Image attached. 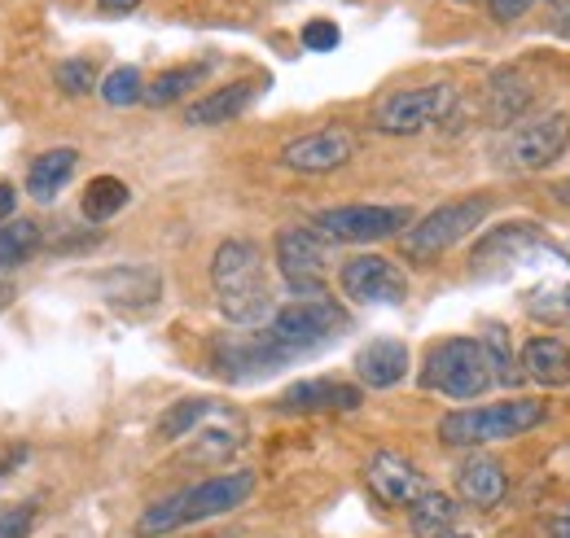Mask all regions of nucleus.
Masks as SVG:
<instances>
[{
  "mask_svg": "<svg viewBox=\"0 0 570 538\" xmlns=\"http://www.w3.org/2000/svg\"><path fill=\"white\" fill-rule=\"evenodd\" d=\"M347 329V311L325 293V298H294L289 307L273 311L255 333H224L212 346V359L219 377L228 381H250L285 368L289 359H303Z\"/></svg>",
  "mask_w": 570,
  "mask_h": 538,
  "instance_id": "1",
  "label": "nucleus"
},
{
  "mask_svg": "<svg viewBox=\"0 0 570 538\" xmlns=\"http://www.w3.org/2000/svg\"><path fill=\"white\" fill-rule=\"evenodd\" d=\"M212 289L215 307L228 325L259 329L273 316V285H268V268H264V250L246 237L219 241L212 259Z\"/></svg>",
  "mask_w": 570,
  "mask_h": 538,
  "instance_id": "2",
  "label": "nucleus"
},
{
  "mask_svg": "<svg viewBox=\"0 0 570 538\" xmlns=\"http://www.w3.org/2000/svg\"><path fill=\"white\" fill-rule=\"evenodd\" d=\"M255 495V472L237 469V472H219V477H207L198 486H185L158 504H149L141 517H137V535L141 538H163L180 526H198V521H212V517H224L233 508H242L246 499Z\"/></svg>",
  "mask_w": 570,
  "mask_h": 538,
  "instance_id": "3",
  "label": "nucleus"
},
{
  "mask_svg": "<svg viewBox=\"0 0 570 538\" xmlns=\"http://www.w3.org/2000/svg\"><path fill=\"white\" fill-rule=\"evenodd\" d=\"M549 411L540 399H509V404H488V407H461L448 411L439 420V438L448 447H488V442H509L527 429H535Z\"/></svg>",
  "mask_w": 570,
  "mask_h": 538,
  "instance_id": "4",
  "label": "nucleus"
},
{
  "mask_svg": "<svg viewBox=\"0 0 570 538\" xmlns=\"http://www.w3.org/2000/svg\"><path fill=\"white\" fill-rule=\"evenodd\" d=\"M492 206L497 202H492L488 193H470V198L443 202L439 210H430L426 219H417L413 228L400 232V237H404V255H409L413 263H434V259H443L456 241H465L474 228L488 223Z\"/></svg>",
  "mask_w": 570,
  "mask_h": 538,
  "instance_id": "5",
  "label": "nucleus"
},
{
  "mask_svg": "<svg viewBox=\"0 0 570 538\" xmlns=\"http://www.w3.org/2000/svg\"><path fill=\"white\" fill-rule=\"evenodd\" d=\"M492 386V363L483 355V341L474 337H448L430 346L422 368V390L448 395V399H479Z\"/></svg>",
  "mask_w": 570,
  "mask_h": 538,
  "instance_id": "6",
  "label": "nucleus"
},
{
  "mask_svg": "<svg viewBox=\"0 0 570 538\" xmlns=\"http://www.w3.org/2000/svg\"><path fill=\"white\" fill-rule=\"evenodd\" d=\"M456 106V88L452 83H426V88H400L391 97L377 101L373 110V128L382 136H417L443 123Z\"/></svg>",
  "mask_w": 570,
  "mask_h": 538,
  "instance_id": "7",
  "label": "nucleus"
},
{
  "mask_svg": "<svg viewBox=\"0 0 570 538\" xmlns=\"http://www.w3.org/2000/svg\"><path fill=\"white\" fill-rule=\"evenodd\" d=\"M404 228H413V210L409 206H330L312 219V232L325 241H347V246H368V241H386L400 237Z\"/></svg>",
  "mask_w": 570,
  "mask_h": 538,
  "instance_id": "8",
  "label": "nucleus"
},
{
  "mask_svg": "<svg viewBox=\"0 0 570 538\" xmlns=\"http://www.w3.org/2000/svg\"><path fill=\"white\" fill-rule=\"evenodd\" d=\"M277 271L294 298H325V289H330L325 237H316L312 228H282L277 232Z\"/></svg>",
  "mask_w": 570,
  "mask_h": 538,
  "instance_id": "9",
  "label": "nucleus"
},
{
  "mask_svg": "<svg viewBox=\"0 0 570 538\" xmlns=\"http://www.w3.org/2000/svg\"><path fill=\"white\" fill-rule=\"evenodd\" d=\"M570 145V114L558 110V114H540V119H527L518 123L513 132L504 136L500 145V158L509 171H544L553 167Z\"/></svg>",
  "mask_w": 570,
  "mask_h": 538,
  "instance_id": "10",
  "label": "nucleus"
},
{
  "mask_svg": "<svg viewBox=\"0 0 570 538\" xmlns=\"http://www.w3.org/2000/svg\"><path fill=\"white\" fill-rule=\"evenodd\" d=\"M343 293L360 307H400L409 298V276L386 255H356L338 271Z\"/></svg>",
  "mask_w": 570,
  "mask_h": 538,
  "instance_id": "11",
  "label": "nucleus"
},
{
  "mask_svg": "<svg viewBox=\"0 0 570 538\" xmlns=\"http://www.w3.org/2000/svg\"><path fill=\"white\" fill-rule=\"evenodd\" d=\"M356 158V136L338 123L321 128V132L294 136L282 149V167L289 171H303V176H325V171H338Z\"/></svg>",
  "mask_w": 570,
  "mask_h": 538,
  "instance_id": "12",
  "label": "nucleus"
},
{
  "mask_svg": "<svg viewBox=\"0 0 570 538\" xmlns=\"http://www.w3.org/2000/svg\"><path fill=\"white\" fill-rule=\"evenodd\" d=\"M364 481L368 490L386 504V508H409L417 495H426V472L417 469L409 456L400 451H377L368 465H364Z\"/></svg>",
  "mask_w": 570,
  "mask_h": 538,
  "instance_id": "13",
  "label": "nucleus"
},
{
  "mask_svg": "<svg viewBox=\"0 0 570 538\" xmlns=\"http://www.w3.org/2000/svg\"><path fill=\"white\" fill-rule=\"evenodd\" d=\"M259 92H264V79L224 83V88H215V92H207L203 101H194V106L185 110V123H189V128H219V123H233L237 114L250 110V101H255Z\"/></svg>",
  "mask_w": 570,
  "mask_h": 538,
  "instance_id": "14",
  "label": "nucleus"
},
{
  "mask_svg": "<svg viewBox=\"0 0 570 538\" xmlns=\"http://www.w3.org/2000/svg\"><path fill=\"white\" fill-rule=\"evenodd\" d=\"M356 377L368 390H391L409 377V346L395 337H377L356 350Z\"/></svg>",
  "mask_w": 570,
  "mask_h": 538,
  "instance_id": "15",
  "label": "nucleus"
},
{
  "mask_svg": "<svg viewBox=\"0 0 570 538\" xmlns=\"http://www.w3.org/2000/svg\"><path fill=\"white\" fill-rule=\"evenodd\" d=\"M360 399H364L360 386L316 377V381H294L282 399H277V407L282 411H356Z\"/></svg>",
  "mask_w": 570,
  "mask_h": 538,
  "instance_id": "16",
  "label": "nucleus"
},
{
  "mask_svg": "<svg viewBox=\"0 0 570 538\" xmlns=\"http://www.w3.org/2000/svg\"><path fill=\"white\" fill-rule=\"evenodd\" d=\"M456 490H461V499L465 504H474V508H497L500 499H504V490H509V477H504V465H500L497 456H470L461 472H456Z\"/></svg>",
  "mask_w": 570,
  "mask_h": 538,
  "instance_id": "17",
  "label": "nucleus"
},
{
  "mask_svg": "<svg viewBox=\"0 0 570 538\" xmlns=\"http://www.w3.org/2000/svg\"><path fill=\"white\" fill-rule=\"evenodd\" d=\"M75 167H79V149H71V145L45 149V153L31 158V167H27V193H31L36 202H53V198L71 185Z\"/></svg>",
  "mask_w": 570,
  "mask_h": 538,
  "instance_id": "18",
  "label": "nucleus"
},
{
  "mask_svg": "<svg viewBox=\"0 0 570 538\" xmlns=\"http://www.w3.org/2000/svg\"><path fill=\"white\" fill-rule=\"evenodd\" d=\"M522 368L540 386H570V346L562 337H531L522 346Z\"/></svg>",
  "mask_w": 570,
  "mask_h": 538,
  "instance_id": "19",
  "label": "nucleus"
},
{
  "mask_svg": "<svg viewBox=\"0 0 570 538\" xmlns=\"http://www.w3.org/2000/svg\"><path fill=\"white\" fill-rule=\"evenodd\" d=\"M97 285H101L106 302H115V307H154L158 293H163V280L149 268H115L106 271Z\"/></svg>",
  "mask_w": 570,
  "mask_h": 538,
  "instance_id": "20",
  "label": "nucleus"
},
{
  "mask_svg": "<svg viewBox=\"0 0 570 538\" xmlns=\"http://www.w3.org/2000/svg\"><path fill=\"white\" fill-rule=\"evenodd\" d=\"M452 521H456V504H452V495H443V490H426V495H417V499L409 504V526H413L417 538L452 535Z\"/></svg>",
  "mask_w": 570,
  "mask_h": 538,
  "instance_id": "21",
  "label": "nucleus"
},
{
  "mask_svg": "<svg viewBox=\"0 0 570 538\" xmlns=\"http://www.w3.org/2000/svg\"><path fill=\"white\" fill-rule=\"evenodd\" d=\"M207 62H198V67H171V70H163L158 79H149L145 83V92H141V101L145 106H154V110H163V106H176L180 97H189L203 79H207Z\"/></svg>",
  "mask_w": 570,
  "mask_h": 538,
  "instance_id": "22",
  "label": "nucleus"
},
{
  "mask_svg": "<svg viewBox=\"0 0 570 538\" xmlns=\"http://www.w3.org/2000/svg\"><path fill=\"white\" fill-rule=\"evenodd\" d=\"M128 185L119 180V176H97V180H88V189H83V219H92V223H106V219H115L124 206H128Z\"/></svg>",
  "mask_w": 570,
  "mask_h": 538,
  "instance_id": "23",
  "label": "nucleus"
},
{
  "mask_svg": "<svg viewBox=\"0 0 570 538\" xmlns=\"http://www.w3.org/2000/svg\"><path fill=\"white\" fill-rule=\"evenodd\" d=\"M40 223H31V219H4V228H0V271L9 268H22L36 250H40Z\"/></svg>",
  "mask_w": 570,
  "mask_h": 538,
  "instance_id": "24",
  "label": "nucleus"
},
{
  "mask_svg": "<svg viewBox=\"0 0 570 538\" xmlns=\"http://www.w3.org/2000/svg\"><path fill=\"white\" fill-rule=\"evenodd\" d=\"M212 411H215L212 399H185V404H176L171 411H163V416H158V429H154V434H158L163 442L189 438V434H194Z\"/></svg>",
  "mask_w": 570,
  "mask_h": 538,
  "instance_id": "25",
  "label": "nucleus"
},
{
  "mask_svg": "<svg viewBox=\"0 0 570 538\" xmlns=\"http://www.w3.org/2000/svg\"><path fill=\"white\" fill-rule=\"evenodd\" d=\"M527 311L544 325H567L570 320V280H549L527 293Z\"/></svg>",
  "mask_w": 570,
  "mask_h": 538,
  "instance_id": "26",
  "label": "nucleus"
},
{
  "mask_svg": "<svg viewBox=\"0 0 570 538\" xmlns=\"http://www.w3.org/2000/svg\"><path fill=\"white\" fill-rule=\"evenodd\" d=\"M97 92H101V101L106 106H115V110H124V106H137L145 92V79L137 67H115L101 83H97Z\"/></svg>",
  "mask_w": 570,
  "mask_h": 538,
  "instance_id": "27",
  "label": "nucleus"
},
{
  "mask_svg": "<svg viewBox=\"0 0 570 538\" xmlns=\"http://www.w3.org/2000/svg\"><path fill=\"white\" fill-rule=\"evenodd\" d=\"M237 442H242V429H237V425L203 429V434L194 438V447H189V460H198V465H207V460H228V456L237 451Z\"/></svg>",
  "mask_w": 570,
  "mask_h": 538,
  "instance_id": "28",
  "label": "nucleus"
},
{
  "mask_svg": "<svg viewBox=\"0 0 570 538\" xmlns=\"http://www.w3.org/2000/svg\"><path fill=\"white\" fill-rule=\"evenodd\" d=\"M483 355H488V363H492V381L518 386V368H513V350H509L504 325H488V333H483Z\"/></svg>",
  "mask_w": 570,
  "mask_h": 538,
  "instance_id": "29",
  "label": "nucleus"
},
{
  "mask_svg": "<svg viewBox=\"0 0 570 538\" xmlns=\"http://www.w3.org/2000/svg\"><path fill=\"white\" fill-rule=\"evenodd\" d=\"M53 79H58V88H62L67 97H88V92H97V67H92L88 58H67V62H58V67H53Z\"/></svg>",
  "mask_w": 570,
  "mask_h": 538,
  "instance_id": "30",
  "label": "nucleus"
},
{
  "mask_svg": "<svg viewBox=\"0 0 570 538\" xmlns=\"http://www.w3.org/2000/svg\"><path fill=\"white\" fill-rule=\"evenodd\" d=\"M338 40H343V31H338L330 18H312V22L303 27V44H307L312 53H334Z\"/></svg>",
  "mask_w": 570,
  "mask_h": 538,
  "instance_id": "31",
  "label": "nucleus"
},
{
  "mask_svg": "<svg viewBox=\"0 0 570 538\" xmlns=\"http://www.w3.org/2000/svg\"><path fill=\"white\" fill-rule=\"evenodd\" d=\"M36 526V504H18L9 512H0V538H27Z\"/></svg>",
  "mask_w": 570,
  "mask_h": 538,
  "instance_id": "32",
  "label": "nucleus"
},
{
  "mask_svg": "<svg viewBox=\"0 0 570 538\" xmlns=\"http://www.w3.org/2000/svg\"><path fill=\"white\" fill-rule=\"evenodd\" d=\"M531 4H535V0H488V9H492V18H497V22H513V18H522Z\"/></svg>",
  "mask_w": 570,
  "mask_h": 538,
  "instance_id": "33",
  "label": "nucleus"
},
{
  "mask_svg": "<svg viewBox=\"0 0 570 538\" xmlns=\"http://www.w3.org/2000/svg\"><path fill=\"white\" fill-rule=\"evenodd\" d=\"M13 210H18V189L0 180V223H4V219H13Z\"/></svg>",
  "mask_w": 570,
  "mask_h": 538,
  "instance_id": "34",
  "label": "nucleus"
},
{
  "mask_svg": "<svg viewBox=\"0 0 570 538\" xmlns=\"http://www.w3.org/2000/svg\"><path fill=\"white\" fill-rule=\"evenodd\" d=\"M141 0H97V9L101 13H128V9H137Z\"/></svg>",
  "mask_w": 570,
  "mask_h": 538,
  "instance_id": "35",
  "label": "nucleus"
},
{
  "mask_svg": "<svg viewBox=\"0 0 570 538\" xmlns=\"http://www.w3.org/2000/svg\"><path fill=\"white\" fill-rule=\"evenodd\" d=\"M553 538H570V508L558 517V526H553Z\"/></svg>",
  "mask_w": 570,
  "mask_h": 538,
  "instance_id": "36",
  "label": "nucleus"
},
{
  "mask_svg": "<svg viewBox=\"0 0 570 538\" xmlns=\"http://www.w3.org/2000/svg\"><path fill=\"white\" fill-rule=\"evenodd\" d=\"M553 193H558V202H562V206H570V180H562Z\"/></svg>",
  "mask_w": 570,
  "mask_h": 538,
  "instance_id": "37",
  "label": "nucleus"
},
{
  "mask_svg": "<svg viewBox=\"0 0 570 538\" xmlns=\"http://www.w3.org/2000/svg\"><path fill=\"white\" fill-rule=\"evenodd\" d=\"M558 36H567V40H570V13H562V18H558Z\"/></svg>",
  "mask_w": 570,
  "mask_h": 538,
  "instance_id": "38",
  "label": "nucleus"
},
{
  "mask_svg": "<svg viewBox=\"0 0 570 538\" xmlns=\"http://www.w3.org/2000/svg\"><path fill=\"white\" fill-rule=\"evenodd\" d=\"M443 538H474V535H443Z\"/></svg>",
  "mask_w": 570,
  "mask_h": 538,
  "instance_id": "39",
  "label": "nucleus"
},
{
  "mask_svg": "<svg viewBox=\"0 0 570 538\" xmlns=\"http://www.w3.org/2000/svg\"><path fill=\"white\" fill-rule=\"evenodd\" d=\"M553 4H570V0H553Z\"/></svg>",
  "mask_w": 570,
  "mask_h": 538,
  "instance_id": "40",
  "label": "nucleus"
}]
</instances>
